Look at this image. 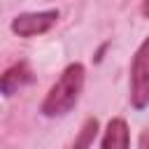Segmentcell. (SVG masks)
Here are the masks:
<instances>
[{
    "mask_svg": "<svg viewBox=\"0 0 149 149\" xmlns=\"http://www.w3.org/2000/svg\"><path fill=\"white\" fill-rule=\"evenodd\" d=\"M84 65L81 63H72L63 70V74L58 77V81L49 88L47 98L42 100V107L40 112L49 119H56V116H65L79 100L81 95V88H84Z\"/></svg>",
    "mask_w": 149,
    "mask_h": 149,
    "instance_id": "1",
    "label": "cell"
},
{
    "mask_svg": "<svg viewBox=\"0 0 149 149\" xmlns=\"http://www.w3.org/2000/svg\"><path fill=\"white\" fill-rule=\"evenodd\" d=\"M130 102L135 109L149 105V37L140 44L130 65Z\"/></svg>",
    "mask_w": 149,
    "mask_h": 149,
    "instance_id": "2",
    "label": "cell"
},
{
    "mask_svg": "<svg viewBox=\"0 0 149 149\" xmlns=\"http://www.w3.org/2000/svg\"><path fill=\"white\" fill-rule=\"evenodd\" d=\"M58 21V12L56 9H44V12H28V14H19L12 21V30L19 37H35L42 35L47 30H51Z\"/></svg>",
    "mask_w": 149,
    "mask_h": 149,
    "instance_id": "3",
    "label": "cell"
},
{
    "mask_svg": "<svg viewBox=\"0 0 149 149\" xmlns=\"http://www.w3.org/2000/svg\"><path fill=\"white\" fill-rule=\"evenodd\" d=\"M33 81H35V74H33L30 65L21 61V63H14L12 68L5 70V74H2V79H0V88H2V93L9 98V95H14L19 88H23L26 84H33Z\"/></svg>",
    "mask_w": 149,
    "mask_h": 149,
    "instance_id": "4",
    "label": "cell"
},
{
    "mask_svg": "<svg viewBox=\"0 0 149 149\" xmlns=\"http://www.w3.org/2000/svg\"><path fill=\"white\" fill-rule=\"evenodd\" d=\"M130 144V133H128V126L123 119H112L107 123V130L100 140V147L102 149H126Z\"/></svg>",
    "mask_w": 149,
    "mask_h": 149,
    "instance_id": "5",
    "label": "cell"
},
{
    "mask_svg": "<svg viewBox=\"0 0 149 149\" xmlns=\"http://www.w3.org/2000/svg\"><path fill=\"white\" fill-rule=\"evenodd\" d=\"M95 135H98V119H86L84 126H81L79 137L74 140V147H91Z\"/></svg>",
    "mask_w": 149,
    "mask_h": 149,
    "instance_id": "6",
    "label": "cell"
},
{
    "mask_svg": "<svg viewBox=\"0 0 149 149\" xmlns=\"http://www.w3.org/2000/svg\"><path fill=\"white\" fill-rule=\"evenodd\" d=\"M137 144H140L142 149H144V147H149V133H142V137H140V142H137Z\"/></svg>",
    "mask_w": 149,
    "mask_h": 149,
    "instance_id": "7",
    "label": "cell"
},
{
    "mask_svg": "<svg viewBox=\"0 0 149 149\" xmlns=\"http://www.w3.org/2000/svg\"><path fill=\"white\" fill-rule=\"evenodd\" d=\"M142 14L149 16V0H142Z\"/></svg>",
    "mask_w": 149,
    "mask_h": 149,
    "instance_id": "8",
    "label": "cell"
}]
</instances>
